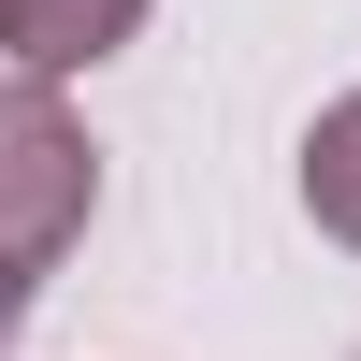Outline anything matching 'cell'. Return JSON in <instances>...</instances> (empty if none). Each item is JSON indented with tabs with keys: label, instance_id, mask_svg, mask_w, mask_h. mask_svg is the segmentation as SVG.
I'll list each match as a JSON object with an SVG mask.
<instances>
[{
	"label": "cell",
	"instance_id": "cell-3",
	"mask_svg": "<svg viewBox=\"0 0 361 361\" xmlns=\"http://www.w3.org/2000/svg\"><path fill=\"white\" fill-rule=\"evenodd\" d=\"M304 217H318V231L361 260V87H347V102L304 130Z\"/></svg>",
	"mask_w": 361,
	"mask_h": 361
},
{
	"label": "cell",
	"instance_id": "cell-1",
	"mask_svg": "<svg viewBox=\"0 0 361 361\" xmlns=\"http://www.w3.org/2000/svg\"><path fill=\"white\" fill-rule=\"evenodd\" d=\"M87 202H102V145L58 116L44 73H15V87H0V260L44 275V260L87 231Z\"/></svg>",
	"mask_w": 361,
	"mask_h": 361
},
{
	"label": "cell",
	"instance_id": "cell-2",
	"mask_svg": "<svg viewBox=\"0 0 361 361\" xmlns=\"http://www.w3.org/2000/svg\"><path fill=\"white\" fill-rule=\"evenodd\" d=\"M145 29V0H0V58H15V73H102L116 44H130Z\"/></svg>",
	"mask_w": 361,
	"mask_h": 361
},
{
	"label": "cell",
	"instance_id": "cell-4",
	"mask_svg": "<svg viewBox=\"0 0 361 361\" xmlns=\"http://www.w3.org/2000/svg\"><path fill=\"white\" fill-rule=\"evenodd\" d=\"M15 318H29V275H15V260H0V347H15Z\"/></svg>",
	"mask_w": 361,
	"mask_h": 361
}]
</instances>
